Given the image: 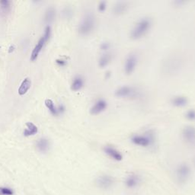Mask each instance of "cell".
<instances>
[{
  "label": "cell",
  "instance_id": "6da1fadb",
  "mask_svg": "<svg viewBox=\"0 0 195 195\" xmlns=\"http://www.w3.org/2000/svg\"><path fill=\"white\" fill-rule=\"evenodd\" d=\"M152 20L148 17H143L134 24L130 32V37L133 40H139L144 37L150 30Z\"/></svg>",
  "mask_w": 195,
  "mask_h": 195
},
{
  "label": "cell",
  "instance_id": "7a4b0ae2",
  "mask_svg": "<svg viewBox=\"0 0 195 195\" xmlns=\"http://www.w3.org/2000/svg\"><path fill=\"white\" fill-rule=\"evenodd\" d=\"M96 25L95 16L91 12H88L83 15L79 25V33L81 35H89L94 31Z\"/></svg>",
  "mask_w": 195,
  "mask_h": 195
},
{
  "label": "cell",
  "instance_id": "3957f363",
  "mask_svg": "<svg viewBox=\"0 0 195 195\" xmlns=\"http://www.w3.org/2000/svg\"><path fill=\"white\" fill-rule=\"evenodd\" d=\"M115 95L118 98H137L140 95V91L134 85H124L116 89Z\"/></svg>",
  "mask_w": 195,
  "mask_h": 195
},
{
  "label": "cell",
  "instance_id": "277c9868",
  "mask_svg": "<svg viewBox=\"0 0 195 195\" xmlns=\"http://www.w3.org/2000/svg\"><path fill=\"white\" fill-rule=\"evenodd\" d=\"M130 141L133 144L140 147H149L155 141L154 135L151 132L145 134H136L131 136Z\"/></svg>",
  "mask_w": 195,
  "mask_h": 195
},
{
  "label": "cell",
  "instance_id": "5b68a950",
  "mask_svg": "<svg viewBox=\"0 0 195 195\" xmlns=\"http://www.w3.org/2000/svg\"><path fill=\"white\" fill-rule=\"evenodd\" d=\"M51 27L50 26H46L44 29V35L39 39L38 42L37 43L33 49L32 54H31L30 60L31 61L34 62L37 60V57L39 56V53L41 52L43 48L44 47V46L46 45V43L49 41L50 38H51Z\"/></svg>",
  "mask_w": 195,
  "mask_h": 195
},
{
  "label": "cell",
  "instance_id": "8992f818",
  "mask_svg": "<svg viewBox=\"0 0 195 195\" xmlns=\"http://www.w3.org/2000/svg\"><path fill=\"white\" fill-rule=\"evenodd\" d=\"M175 175L179 184H184L188 182L191 176V168L186 163H182L178 165L175 171Z\"/></svg>",
  "mask_w": 195,
  "mask_h": 195
},
{
  "label": "cell",
  "instance_id": "52a82bcc",
  "mask_svg": "<svg viewBox=\"0 0 195 195\" xmlns=\"http://www.w3.org/2000/svg\"><path fill=\"white\" fill-rule=\"evenodd\" d=\"M139 61V56L136 52L129 53L124 60V72L126 75H131L137 69Z\"/></svg>",
  "mask_w": 195,
  "mask_h": 195
},
{
  "label": "cell",
  "instance_id": "ba28073f",
  "mask_svg": "<svg viewBox=\"0 0 195 195\" xmlns=\"http://www.w3.org/2000/svg\"><path fill=\"white\" fill-rule=\"evenodd\" d=\"M95 184L100 189L103 191H108L115 185V178L108 174H102L98 176L95 180Z\"/></svg>",
  "mask_w": 195,
  "mask_h": 195
},
{
  "label": "cell",
  "instance_id": "9c48e42d",
  "mask_svg": "<svg viewBox=\"0 0 195 195\" xmlns=\"http://www.w3.org/2000/svg\"><path fill=\"white\" fill-rule=\"evenodd\" d=\"M182 137L188 146L195 147V126H185L182 130Z\"/></svg>",
  "mask_w": 195,
  "mask_h": 195
},
{
  "label": "cell",
  "instance_id": "30bf717a",
  "mask_svg": "<svg viewBox=\"0 0 195 195\" xmlns=\"http://www.w3.org/2000/svg\"><path fill=\"white\" fill-rule=\"evenodd\" d=\"M142 178L137 173L129 174L124 179V185L128 189H135L140 185Z\"/></svg>",
  "mask_w": 195,
  "mask_h": 195
},
{
  "label": "cell",
  "instance_id": "8fae6325",
  "mask_svg": "<svg viewBox=\"0 0 195 195\" xmlns=\"http://www.w3.org/2000/svg\"><path fill=\"white\" fill-rule=\"evenodd\" d=\"M103 152L106 156H108L112 160L116 162H120L123 160L124 156L121 152L119 151L115 146L111 145H106L103 147Z\"/></svg>",
  "mask_w": 195,
  "mask_h": 195
},
{
  "label": "cell",
  "instance_id": "7c38bea8",
  "mask_svg": "<svg viewBox=\"0 0 195 195\" xmlns=\"http://www.w3.org/2000/svg\"><path fill=\"white\" fill-rule=\"evenodd\" d=\"M107 108H108V102L104 98H99L93 103L89 112L92 115H98L104 112Z\"/></svg>",
  "mask_w": 195,
  "mask_h": 195
},
{
  "label": "cell",
  "instance_id": "4fadbf2b",
  "mask_svg": "<svg viewBox=\"0 0 195 195\" xmlns=\"http://www.w3.org/2000/svg\"><path fill=\"white\" fill-rule=\"evenodd\" d=\"M129 8V3L127 1H117L112 7V11L115 15H120L127 12Z\"/></svg>",
  "mask_w": 195,
  "mask_h": 195
},
{
  "label": "cell",
  "instance_id": "5bb4252c",
  "mask_svg": "<svg viewBox=\"0 0 195 195\" xmlns=\"http://www.w3.org/2000/svg\"><path fill=\"white\" fill-rule=\"evenodd\" d=\"M112 60V54L108 51L103 52L99 56L98 60V64L100 68H105L110 64Z\"/></svg>",
  "mask_w": 195,
  "mask_h": 195
},
{
  "label": "cell",
  "instance_id": "9a60e30c",
  "mask_svg": "<svg viewBox=\"0 0 195 195\" xmlns=\"http://www.w3.org/2000/svg\"><path fill=\"white\" fill-rule=\"evenodd\" d=\"M172 105L178 108H182L188 104V98L184 95H175L171 99Z\"/></svg>",
  "mask_w": 195,
  "mask_h": 195
},
{
  "label": "cell",
  "instance_id": "2e32d148",
  "mask_svg": "<svg viewBox=\"0 0 195 195\" xmlns=\"http://www.w3.org/2000/svg\"><path fill=\"white\" fill-rule=\"evenodd\" d=\"M85 80L81 76H76L72 79L71 83V89L73 91H78L84 87Z\"/></svg>",
  "mask_w": 195,
  "mask_h": 195
},
{
  "label": "cell",
  "instance_id": "e0dca14e",
  "mask_svg": "<svg viewBox=\"0 0 195 195\" xmlns=\"http://www.w3.org/2000/svg\"><path fill=\"white\" fill-rule=\"evenodd\" d=\"M31 87H32V81L29 78H25L22 82L19 89H18V94H19V95H25L28 91L29 89H31Z\"/></svg>",
  "mask_w": 195,
  "mask_h": 195
},
{
  "label": "cell",
  "instance_id": "ac0fdd59",
  "mask_svg": "<svg viewBox=\"0 0 195 195\" xmlns=\"http://www.w3.org/2000/svg\"><path fill=\"white\" fill-rule=\"evenodd\" d=\"M26 128L24 130L23 134L25 137H31L34 136L38 132V128L35 124H34L32 122H27L26 123Z\"/></svg>",
  "mask_w": 195,
  "mask_h": 195
},
{
  "label": "cell",
  "instance_id": "d6986e66",
  "mask_svg": "<svg viewBox=\"0 0 195 195\" xmlns=\"http://www.w3.org/2000/svg\"><path fill=\"white\" fill-rule=\"evenodd\" d=\"M36 146H37V149H38L39 152L46 153L49 150L50 142L46 138H41L37 140Z\"/></svg>",
  "mask_w": 195,
  "mask_h": 195
},
{
  "label": "cell",
  "instance_id": "ffe728a7",
  "mask_svg": "<svg viewBox=\"0 0 195 195\" xmlns=\"http://www.w3.org/2000/svg\"><path fill=\"white\" fill-rule=\"evenodd\" d=\"M44 104L46 107L49 111L51 112V114L53 116H58L60 115V112H59L58 107H56V105H54V102L51 99H46L44 101Z\"/></svg>",
  "mask_w": 195,
  "mask_h": 195
},
{
  "label": "cell",
  "instance_id": "44dd1931",
  "mask_svg": "<svg viewBox=\"0 0 195 195\" xmlns=\"http://www.w3.org/2000/svg\"><path fill=\"white\" fill-rule=\"evenodd\" d=\"M55 16H56V10L53 7L47 8V10L46 11L45 16H44V21L46 23L50 24L54 20Z\"/></svg>",
  "mask_w": 195,
  "mask_h": 195
},
{
  "label": "cell",
  "instance_id": "7402d4cb",
  "mask_svg": "<svg viewBox=\"0 0 195 195\" xmlns=\"http://www.w3.org/2000/svg\"><path fill=\"white\" fill-rule=\"evenodd\" d=\"M12 2L8 0H2L0 1V8L4 13L8 12L11 8Z\"/></svg>",
  "mask_w": 195,
  "mask_h": 195
},
{
  "label": "cell",
  "instance_id": "603a6c76",
  "mask_svg": "<svg viewBox=\"0 0 195 195\" xmlns=\"http://www.w3.org/2000/svg\"><path fill=\"white\" fill-rule=\"evenodd\" d=\"M185 117L188 120H191V121L195 120V110L189 109L188 111L186 112Z\"/></svg>",
  "mask_w": 195,
  "mask_h": 195
},
{
  "label": "cell",
  "instance_id": "cb8c5ba5",
  "mask_svg": "<svg viewBox=\"0 0 195 195\" xmlns=\"http://www.w3.org/2000/svg\"><path fill=\"white\" fill-rule=\"evenodd\" d=\"M107 6H108V4H107V2L105 1L99 2L98 4V10L100 12H104L105 10H106Z\"/></svg>",
  "mask_w": 195,
  "mask_h": 195
},
{
  "label": "cell",
  "instance_id": "d4e9b609",
  "mask_svg": "<svg viewBox=\"0 0 195 195\" xmlns=\"http://www.w3.org/2000/svg\"><path fill=\"white\" fill-rule=\"evenodd\" d=\"M110 47H111V44H110L109 42H107V41H105V42H102L101 44V45H100V48H101V51H103L104 52H107V51H108V50L110 49Z\"/></svg>",
  "mask_w": 195,
  "mask_h": 195
},
{
  "label": "cell",
  "instance_id": "484cf974",
  "mask_svg": "<svg viewBox=\"0 0 195 195\" xmlns=\"http://www.w3.org/2000/svg\"><path fill=\"white\" fill-rule=\"evenodd\" d=\"M13 194V191L9 188H0V195H12Z\"/></svg>",
  "mask_w": 195,
  "mask_h": 195
},
{
  "label": "cell",
  "instance_id": "4316f807",
  "mask_svg": "<svg viewBox=\"0 0 195 195\" xmlns=\"http://www.w3.org/2000/svg\"><path fill=\"white\" fill-rule=\"evenodd\" d=\"M56 63L59 66H65L67 64V62L66 60H63V59H57V60H56Z\"/></svg>",
  "mask_w": 195,
  "mask_h": 195
},
{
  "label": "cell",
  "instance_id": "83f0119b",
  "mask_svg": "<svg viewBox=\"0 0 195 195\" xmlns=\"http://www.w3.org/2000/svg\"><path fill=\"white\" fill-rule=\"evenodd\" d=\"M63 13H64L66 18H71L72 15V12L70 8H66Z\"/></svg>",
  "mask_w": 195,
  "mask_h": 195
},
{
  "label": "cell",
  "instance_id": "f1b7e54d",
  "mask_svg": "<svg viewBox=\"0 0 195 195\" xmlns=\"http://www.w3.org/2000/svg\"><path fill=\"white\" fill-rule=\"evenodd\" d=\"M173 3L175 5V6H182V4H184V1H182V0H180V1H179V0H176V1L174 2Z\"/></svg>",
  "mask_w": 195,
  "mask_h": 195
},
{
  "label": "cell",
  "instance_id": "f546056e",
  "mask_svg": "<svg viewBox=\"0 0 195 195\" xmlns=\"http://www.w3.org/2000/svg\"><path fill=\"white\" fill-rule=\"evenodd\" d=\"M14 51H15V46L11 45V46H10V47H9V51H8V53H12Z\"/></svg>",
  "mask_w": 195,
  "mask_h": 195
},
{
  "label": "cell",
  "instance_id": "4dcf8cb0",
  "mask_svg": "<svg viewBox=\"0 0 195 195\" xmlns=\"http://www.w3.org/2000/svg\"><path fill=\"white\" fill-rule=\"evenodd\" d=\"M193 163H194V165H195V157L194 158V159H193Z\"/></svg>",
  "mask_w": 195,
  "mask_h": 195
}]
</instances>
